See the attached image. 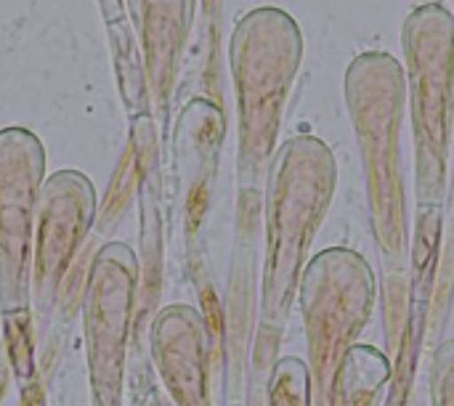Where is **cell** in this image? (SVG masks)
Returning a JSON list of instances; mask_svg holds the SVG:
<instances>
[{"label":"cell","mask_w":454,"mask_h":406,"mask_svg":"<svg viewBox=\"0 0 454 406\" xmlns=\"http://www.w3.org/2000/svg\"><path fill=\"white\" fill-rule=\"evenodd\" d=\"M335 183L338 165L325 141L295 136L279 149L266 197L263 316L269 322H282L293 306L306 271V255L330 210Z\"/></svg>","instance_id":"1"},{"label":"cell","mask_w":454,"mask_h":406,"mask_svg":"<svg viewBox=\"0 0 454 406\" xmlns=\"http://www.w3.org/2000/svg\"><path fill=\"white\" fill-rule=\"evenodd\" d=\"M404 72L386 51L356 56L346 72V98L362 149L372 231L388 261L407 253V205L402 176V114H404Z\"/></svg>","instance_id":"2"},{"label":"cell","mask_w":454,"mask_h":406,"mask_svg":"<svg viewBox=\"0 0 454 406\" xmlns=\"http://www.w3.org/2000/svg\"><path fill=\"white\" fill-rule=\"evenodd\" d=\"M301 59V27L282 8H253L231 32L229 64L239 106V170L247 181L263 173L274 152Z\"/></svg>","instance_id":"3"},{"label":"cell","mask_w":454,"mask_h":406,"mask_svg":"<svg viewBox=\"0 0 454 406\" xmlns=\"http://www.w3.org/2000/svg\"><path fill=\"white\" fill-rule=\"evenodd\" d=\"M410 98L418 144V194L439 205L447 189L454 122V16L439 3L415 8L404 21Z\"/></svg>","instance_id":"4"},{"label":"cell","mask_w":454,"mask_h":406,"mask_svg":"<svg viewBox=\"0 0 454 406\" xmlns=\"http://www.w3.org/2000/svg\"><path fill=\"white\" fill-rule=\"evenodd\" d=\"M298 287L311 356L314 404L333 406L340 364L372 314L375 277L359 253L335 247L306 266Z\"/></svg>","instance_id":"5"},{"label":"cell","mask_w":454,"mask_h":406,"mask_svg":"<svg viewBox=\"0 0 454 406\" xmlns=\"http://www.w3.org/2000/svg\"><path fill=\"white\" fill-rule=\"evenodd\" d=\"M43 173L40 138L24 128L0 130V301L5 311L27 303V258Z\"/></svg>","instance_id":"6"},{"label":"cell","mask_w":454,"mask_h":406,"mask_svg":"<svg viewBox=\"0 0 454 406\" xmlns=\"http://www.w3.org/2000/svg\"><path fill=\"white\" fill-rule=\"evenodd\" d=\"M133 35L141 48L146 90L160 106L168 104L178 77L181 56L194 24L197 0H125Z\"/></svg>","instance_id":"7"},{"label":"cell","mask_w":454,"mask_h":406,"mask_svg":"<svg viewBox=\"0 0 454 406\" xmlns=\"http://www.w3.org/2000/svg\"><path fill=\"white\" fill-rule=\"evenodd\" d=\"M93 218V183L77 170L56 173L40 197V285L59 277Z\"/></svg>","instance_id":"8"},{"label":"cell","mask_w":454,"mask_h":406,"mask_svg":"<svg viewBox=\"0 0 454 406\" xmlns=\"http://www.w3.org/2000/svg\"><path fill=\"white\" fill-rule=\"evenodd\" d=\"M434 406H454V340L444 343L434 367Z\"/></svg>","instance_id":"9"}]
</instances>
